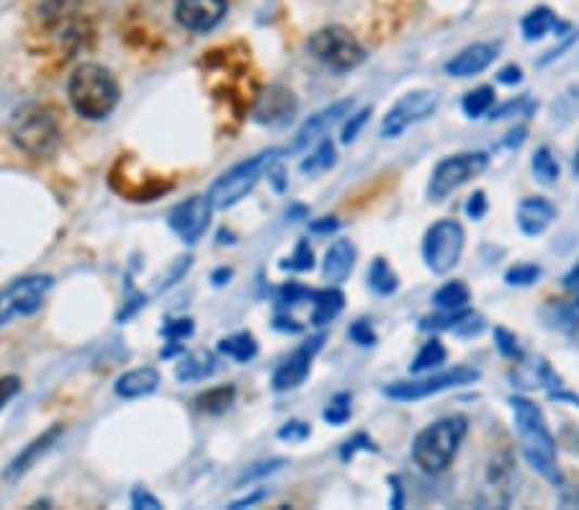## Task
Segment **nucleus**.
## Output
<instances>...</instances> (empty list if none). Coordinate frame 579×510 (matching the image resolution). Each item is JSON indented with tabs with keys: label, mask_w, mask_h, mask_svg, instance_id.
Instances as JSON below:
<instances>
[{
	"label": "nucleus",
	"mask_w": 579,
	"mask_h": 510,
	"mask_svg": "<svg viewBox=\"0 0 579 510\" xmlns=\"http://www.w3.org/2000/svg\"><path fill=\"white\" fill-rule=\"evenodd\" d=\"M510 408H513L515 431H518L528 464L551 485L562 487L564 474L559 470V461H556V441L551 436L541 408L530 403L528 397H510Z\"/></svg>",
	"instance_id": "1"
},
{
	"label": "nucleus",
	"mask_w": 579,
	"mask_h": 510,
	"mask_svg": "<svg viewBox=\"0 0 579 510\" xmlns=\"http://www.w3.org/2000/svg\"><path fill=\"white\" fill-rule=\"evenodd\" d=\"M67 95H70L73 109L82 119L101 122L114 112L121 91L112 71H106L103 65H95V62H88V65H80L78 71L70 75Z\"/></svg>",
	"instance_id": "2"
},
{
	"label": "nucleus",
	"mask_w": 579,
	"mask_h": 510,
	"mask_svg": "<svg viewBox=\"0 0 579 510\" xmlns=\"http://www.w3.org/2000/svg\"><path fill=\"white\" fill-rule=\"evenodd\" d=\"M468 420L464 416L440 418L423 429L412 441V461L425 474H440L456 459L461 441L466 438Z\"/></svg>",
	"instance_id": "3"
},
{
	"label": "nucleus",
	"mask_w": 579,
	"mask_h": 510,
	"mask_svg": "<svg viewBox=\"0 0 579 510\" xmlns=\"http://www.w3.org/2000/svg\"><path fill=\"white\" fill-rule=\"evenodd\" d=\"M60 122L47 106L29 103L11 122V140L29 157H50L60 148Z\"/></svg>",
	"instance_id": "4"
},
{
	"label": "nucleus",
	"mask_w": 579,
	"mask_h": 510,
	"mask_svg": "<svg viewBox=\"0 0 579 510\" xmlns=\"http://www.w3.org/2000/svg\"><path fill=\"white\" fill-rule=\"evenodd\" d=\"M281 155H284V150H266V153L247 157V161L237 163L227 174L219 176L209 189V196H206L211 209H230V206L243 202L255 189V183L260 181V176L266 174L268 165L281 161Z\"/></svg>",
	"instance_id": "5"
},
{
	"label": "nucleus",
	"mask_w": 579,
	"mask_h": 510,
	"mask_svg": "<svg viewBox=\"0 0 579 510\" xmlns=\"http://www.w3.org/2000/svg\"><path fill=\"white\" fill-rule=\"evenodd\" d=\"M37 18L39 29L65 52H75L88 37L80 0H41Z\"/></svg>",
	"instance_id": "6"
},
{
	"label": "nucleus",
	"mask_w": 579,
	"mask_h": 510,
	"mask_svg": "<svg viewBox=\"0 0 579 510\" xmlns=\"http://www.w3.org/2000/svg\"><path fill=\"white\" fill-rule=\"evenodd\" d=\"M309 54L333 73H350L366 60V50L346 26H325L309 37Z\"/></svg>",
	"instance_id": "7"
},
{
	"label": "nucleus",
	"mask_w": 579,
	"mask_h": 510,
	"mask_svg": "<svg viewBox=\"0 0 579 510\" xmlns=\"http://www.w3.org/2000/svg\"><path fill=\"white\" fill-rule=\"evenodd\" d=\"M466 232L456 219H440L425 232L423 240V260L433 273L443 276L459 266L461 255H464Z\"/></svg>",
	"instance_id": "8"
},
{
	"label": "nucleus",
	"mask_w": 579,
	"mask_h": 510,
	"mask_svg": "<svg viewBox=\"0 0 579 510\" xmlns=\"http://www.w3.org/2000/svg\"><path fill=\"white\" fill-rule=\"evenodd\" d=\"M479 379V371L472 367H453L448 371H438V374L423 377V379H407V382L386 384L384 395L397 399V403H415V399H425L440 392L464 387V384H474Z\"/></svg>",
	"instance_id": "9"
},
{
	"label": "nucleus",
	"mask_w": 579,
	"mask_h": 510,
	"mask_svg": "<svg viewBox=\"0 0 579 510\" xmlns=\"http://www.w3.org/2000/svg\"><path fill=\"white\" fill-rule=\"evenodd\" d=\"M487 165H489L487 153H461L446 157V161H440L436 165V170H433L427 194H430V199H436V202H440V199L459 191L461 186L472 181V178L485 174Z\"/></svg>",
	"instance_id": "10"
},
{
	"label": "nucleus",
	"mask_w": 579,
	"mask_h": 510,
	"mask_svg": "<svg viewBox=\"0 0 579 510\" xmlns=\"http://www.w3.org/2000/svg\"><path fill=\"white\" fill-rule=\"evenodd\" d=\"M440 95L436 91H412L404 93L395 106L389 109L382 122V137L384 140H395L402 132H407L415 124L430 119L438 112Z\"/></svg>",
	"instance_id": "11"
},
{
	"label": "nucleus",
	"mask_w": 579,
	"mask_h": 510,
	"mask_svg": "<svg viewBox=\"0 0 579 510\" xmlns=\"http://www.w3.org/2000/svg\"><path fill=\"white\" fill-rule=\"evenodd\" d=\"M52 289V276H26L0 292V326L37 313Z\"/></svg>",
	"instance_id": "12"
},
{
	"label": "nucleus",
	"mask_w": 579,
	"mask_h": 510,
	"mask_svg": "<svg viewBox=\"0 0 579 510\" xmlns=\"http://www.w3.org/2000/svg\"><path fill=\"white\" fill-rule=\"evenodd\" d=\"M353 112V99H343V101H335L330 103L327 109H322V112H317L314 116H309V119L301 124L299 132L294 135V142H292V153H299V150H307L309 144L320 142L322 137H325L330 129L335 127V124H340L343 119H348V114Z\"/></svg>",
	"instance_id": "13"
},
{
	"label": "nucleus",
	"mask_w": 579,
	"mask_h": 510,
	"mask_svg": "<svg viewBox=\"0 0 579 510\" xmlns=\"http://www.w3.org/2000/svg\"><path fill=\"white\" fill-rule=\"evenodd\" d=\"M209 217H211L209 199L191 196L170 212L168 225L176 235H181L185 240V243H196V240L206 232V227H209Z\"/></svg>",
	"instance_id": "14"
},
{
	"label": "nucleus",
	"mask_w": 579,
	"mask_h": 510,
	"mask_svg": "<svg viewBox=\"0 0 579 510\" xmlns=\"http://www.w3.org/2000/svg\"><path fill=\"white\" fill-rule=\"evenodd\" d=\"M224 16L227 0H178L176 3V21L193 34L217 29Z\"/></svg>",
	"instance_id": "15"
},
{
	"label": "nucleus",
	"mask_w": 579,
	"mask_h": 510,
	"mask_svg": "<svg viewBox=\"0 0 579 510\" xmlns=\"http://www.w3.org/2000/svg\"><path fill=\"white\" fill-rule=\"evenodd\" d=\"M322 343H325V335H314V337H309L305 346L296 348L294 354L273 371V390L288 392V390L299 387V384L307 379L309 369H312V361H314L317 350L322 348Z\"/></svg>",
	"instance_id": "16"
},
{
	"label": "nucleus",
	"mask_w": 579,
	"mask_h": 510,
	"mask_svg": "<svg viewBox=\"0 0 579 510\" xmlns=\"http://www.w3.org/2000/svg\"><path fill=\"white\" fill-rule=\"evenodd\" d=\"M296 109H299V103H296L294 93L288 88L271 86L255 101L253 119L258 124H268V127H284V124L294 119Z\"/></svg>",
	"instance_id": "17"
},
{
	"label": "nucleus",
	"mask_w": 579,
	"mask_h": 510,
	"mask_svg": "<svg viewBox=\"0 0 579 510\" xmlns=\"http://www.w3.org/2000/svg\"><path fill=\"white\" fill-rule=\"evenodd\" d=\"M500 44H492V41H477V44L466 47L459 54H453L451 60L446 62V75L451 78H472V75L485 73L494 60H498Z\"/></svg>",
	"instance_id": "18"
},
{
	"label": "nucleus",
	"mask_w": 579,
	"mask_h": 510,
	"mask_svg": "<svg viewBox=\"0 0 579 510\" xmlns=\"http://www.w3.org/2000/svg\"><path fill=\"white\" fill-rule=\"evenodd\" d=\"M513 500V461L505 459H494L489 464L487 482L481 487L479 495V506L485 508H505Z\"/></svg>",
	"instance_id": "19"
},
{
	"label": "nucleus",
	"mask_w": 579,
	"mask_h": 510,
	"mask_svg": "<svg viewBox=\"0 0 579 510\" xmlns=\"http://www.w3.org/2000/svg\"><path fill=\"white\" fill-rule=\"evenodd\" d=\"M515 219H518L523 235H528V238L543 235V232L551 227V222L556 219V206L543 196H528L518 204Z\"/></svg>",
	"instance_id": "20"
},
{
	"label": "nucleus",
	"mask_w": 579,
	"mask_h": 510,
	"mask_svg": "<svg viewBox=\"0 0 579 510\" xmlns=\"http://www.w3.org/2000/svg\"><path fill=\"white\" fill-rule=\"evenodd\" d=\"M60 436H62V425H52L50 431H44V433H41V436L34 438L31 444H29V446H24V451H21L18 457L11 461L9 470H5V477H9V480H16V477H21V474L29 472L31 467L37 464V461H39L41 457H44V454L50 451L54 444H57V438H60Z\"/></svg>",
	"instance_id": "21"
},
{
	"label": "nucleus",
	"mask_w": 579,
	"mask_h": 510,
	"mask_svg": "<svg viewBox=\"0 0 579 510\" xmlns=\"http://www.w3.org/2000/svg\"><path fill=\"white\" fill-rule=\"evenodd\" d=\"M356 266V245L350 240H335L330 245L325 255V264H322V273L330 284H343L348 279L350 271Z\"/></svg>",
	"instance_id": "22"
},
{
	"label": "nucleus",
	"mask_w": 579,
	"mask_h": 510,
	"mask_svg": "<svg viewBox=\"0 0 579 510\" xmlns=\"http://www.w3.org/2000/svg\"><path fill=\"white\" fill-rule=\"evenodd\" d=\"M160 384V374L155 369L144 367V369H132L127 374L116 379V395L124 399H137L144 395H153Z\"/></svg>",
	"instance_id": "23"
},
{
	"label": "nucleus",
	"mask_w": 579,
	"mask_h": 510,
	"mask_svg": "<svg viewBox=\"0 0 579 510\" xmlns=\"http://www.w3.org/2000/svg\"><path fill=\"white\" fill-rule=\"evenodd\" d=\"M520 31L526 41H539L551 31H569V24H562L549 5H539V9L526 13V18L520 21Z\"/></svg>",
	"instance_id": "24"
},
{
	"label": "nucleus",
	"mask_w": 579,
	"mask_h": 510,
	"mask_svg": "<svg viewBox=\"0 0 579 510\" xmlns=\"http://www.w3.org/2000/svg\"><path fill=\"white\" fill-rule=\"evenodd\" d=\"M312 326L322 328L327 326V322H333L337 315L343 313V307H346V296H343L340 289L330 286V289H320V292H312Z\"/></svg>",
	"instance_id": "25"
},
{
	"label": "nucleus",
	"mask_w": 579,
	"mask_h": 510,
	"mask_svg": "<svg viewBox=\"0 0 579 510\" xmlns=\"http://www.w3.org/2000/svg\"><path fill=\"white\" fill-rule=\"evenodd\" d=\"M543 320L562 333H575L579 328V299H554L543 309Z\"/></svg>",
	"instance_id": "26"
},
{
	"label": "nucleus",
	"mask_w": 579,
	"mask_h": 510,
	"mask_svg": "<svg viewBox=\"0 0 579 510\" xmlns=\"http://www.w3.org/2000/svg\"><path fill=\"white\" fill-rule=\"evenodd\" d=\"M217 371V358L209 350H196L189 354L181 364L176 367L178 382H202V379L211 377Z\"/></svg>",
	"instance_id": "27"
},
{
	"label": "nucleus",
	"mask_w": 579,
	"mask_h": 510,
	"mask_svg": "<svg viewBox=\"0 0 579 510\" xmlns=\"http://www.w3.org/2000/svg\"><path fill=\"white\" fill-rule=\"evenodd\" d=\"M219 354L237 364H247L258 356V341L253 333H234L219 341Z\"/></svg>",
	"instance_id": "28"
},
{
	"label": "nucleus",
	"mask_w": 579,
	"mask_h": 510,
	"mask_svg": "<svg viewBox=\"0 0 579 510\" xmlns=\"http://www.w3.org/2000/svg\"><path fill=\"white\" fill-rule=\"evenodd\" d=\"M335 144L333 140H327V137H322L320 142H317V148L309 153L307 161H301V174L305 176H320L325 174L335 165Z\"/></svg>",
	"instance_id": "29"
},
{
	"label": "nucleus",
	"mask_w": 579,
	"mask_h": 510,
	"mask_svg": "<svg viewBox=\"0 0 579 510\" xmlns=\"http://www.w3.org/2000/svg\"><path fill=\"white\" fill-rule=\"evenodd\" d=\"M369 286H371V292H376L378 296H389L399 289V279H397L395 268L386 264L384 258H374V264H371Z\"/></svg>",
	"instance_id": "30"
},
{
	"label": "nucleus",
	"mask_w": 579,
	"mask_h": 510,
	"mask_svg": "<svg viewBox=\"0 0 579 510\" xmlns=\"http://www.w3.org/2000/svg\"><path fill=\"white\" fill-rule=\"evenodd\" d=\"M446 358H448V350L443 343H440L438 337H430V341L420 348L415 361L410 364V374H425V371L438 369L440 364H446Z\"/></svg>",
	"instance_id": "31"
},
{
	"label": "nucleus",
	"mask_w": 579,
	"mask_h": 510,
	"mask_svg": "<svg viewBox=\"0 0 579 510\" xmlns=\"http://www.w3.org/2000/svg\"><path fill=\"white\" fill-rule=\"evenodd\" d=\"M468 299H472V292H468L464 281H448L433 294V305L438 309H464Z\"/></svg>",
	"instance_id": "32"
},
{
	"label": "nucleus",
	"mask_w": 579,
	"mask_h": 510,
	"mask_svg": "<svg viewBox=\"0 0 579 510\" xmlns=\"http://www.w3.org/2000/svg\"><path fill=\"white\" fill-rule=\"evenodd\" d=\"M494 99H498V93H494L492 86H479L464 95L461 109H464V114L468 116V119H479V116L492 112Z\"/></svg>",
	"instance_id": "33"
},
{
	"label": "nucleus",
	"mask_w": 579,
	"mask_h": 510,
	"mask_svg": "<svg viewBox=\"0 0 579 510\" xmlns=\"http://www.w3.org/2000/svg\"><path fill=\"white\" fill-rule=\"evenodd\" d=\"M530 168H533V176L539 178L541 183L551 186L559 181V163H556V157L549 148L536 150L533 161H530Z\"/></svg>",
	"instance_id": "34"
},
{
	"label": "nucleus",
	"mask_w": 579,
	"mask_h": 510,
	"mask_svg": "<svg viewBox=\"0 0 579 510\" xmlns=\"http://www.w3.org/2000/svg\"><path fill=\"white\" fill-rule=\"evenodd\" d=\"M353 397L348 395V392H337V395L330 399L327 408L322 410V418H325V423L330 425H346L350 416H353Z\"/></svg>",
	"instance_id": "35"
},
{
	"label": "nucleus",
	"mask_w": 579,
	"mask_h": 510,
	"mask_svg": "<svg viewBox=\"0 0 579 510\" xmlns=\"http://www.w3.org/2000/svg\"><path fill=\"white\" fill-rule=\"evenodd\" d=\"M232 399H234V387H217L198 397L196 405H198V410L214 412V416H217V412H224L227 408H230Z\"/></svg>",
	"instance_id": "36"
},
{
	"label": "nucleus",
	"mask_w": 579,
	"mask_h": 510,
	"mask_svg": "<svg viewBox=\"0 0 579 510\" xmlns=\"http://www.w3.org/2000/svg\"><path fill=\"white\" fill-rule=\"evenodd\" d=\"M551 112H554V119L559 122H569L571 116L579 114V80L571 82L567 91L554 101V109H551Z\"/></svg>",
	"instance_id": "37"
},
{
	"label": "nucleus",
	"mask_w": 579,
	"mask_h": 510,
	"mask_svg": "<svg viewBox=\"0 0 579 510\" xmlns=\"http://www.w3.org/2000/svg\"><path fill=\"white\" fill-rule=\"evenodd\" d=\"M281 268H284V271H299V273L312 271L314 253H312V247H309L307 240H299V243H296V251L288 255L284 264H281Z\"/></svg>",
	"instance_id": "38"
},
{
	"label": "nucleus",
	"mask_w": 579,
	"mask_h": 510,
	"mask_svg": "<svg viewBox=\"0 0 579 510\" xmlns=\"http://www.w3.org/2000/svg\"><path fill=\"white\" fill-rule=\"evenodd\" d=\"M541 266L536 264H515L513 268H507L505 281L510 286H530L541 279Z\"/></svg>",
	"instance_id": "39"
},
{
	"label": "nucleus",
	"mask_w": 579,
	"mask_h": 510,
	"mask_svg": "<svg viewBox=\"0 0 579 510\" xmlns=\"http://www.w3.org/2000/svg\"><path fill=\"white\" fill-rule=\"evenodd\" d=\"M494 346L510 361H523V350L518 346V337H515L510 330L505 328H494Z\"/></svg>",
	"instance_id": "40"
},
{
	"label": "nucleus",
	"mask_w": 579,
	"mask_h": 510,
	"mask_svg": "<svg viewBox=\"0 0 579 510\" xmlns=\"http://www.w3.org/2000/svg\"><path fill=\"white\" fill-rule=\"evenodd\" d=\"M193 333V320L189 317H181V320H168L163 326V335L168 343H181Z\"/></svg>",
	"instance_id": "41"
},
{
	"label": "nucleus",
	"mask_w": 579,
	"mask_h": 510,
	"mask_svg": "<svg viewBox=\"0 0 579 510\" xmlns=\"http://www.w3.org/2000/svg\"><path fill=\"white\" fill-rule=\"evenodd\" d=\"M358 451H376V446H374V441H371L366 433H356L353 438H348L346 444L340 446V459L343 461H350L356 457Z\"/></svg>",
	"instance_id": "42"
},
{
	"label": "nucleus",
	"mask_w": 579,
	"mask_h": 510,
	"mask_svg": "<svg viewBox=\"0 0 579 510\" xmlns=\"http://www.w3.org/2000/svg\"><path fill=\"white\" fill-rule=\"evenodd\" d=\"M348 337L363 348L376 346V333H374V328H371L369 320H356L353 326L348 328Z\"/></svg>",
	"instance_id": "43"
},
{
	"label": "nucleus",
	"mask_w": 579,
	"mask_h": 510,
	"mask_svg": "<svg viewBox=\"0 0 579 510\" xmlns=\"http://www.w3.org/2000/svg\"><path fill=\"white\" fill-rule=\"evenodd\" d=\"M281 467H286V459H268V461H260V464H253L250 470H245L243 477H240L237 485H245V482H253L258 477H266V474H273L279 472Z\"/></svg>",
	"instance_id": "44"
},
{
	"label": "nucleus",
	"mask_w": 579,
	"mask_h": 510,
	"mask_svg": "<svg viewBox=\"0 0 579 510\" xmlns=\"http://www.w3.org/2000/svg\"><path fill=\"white\" fill-rule=\"evenodd\" d=\"M309 433H312V429H309L307 423H301V420H288V423L279 429V438L288 441V444H301V441L309 438Z\"/></svg>",
	"instance_id": "45"
},
{
	"label": "nucleus",
	"mask_w": 579,
	"mask_h": 510,
	"mask_svg": "<svg viewBox=\"0 0 579 510\" xmlns=\"http://www.w3.org/2000/svg\"><path fill=\"white\" fill-rule=\"evenodd\" d=\"M369 116H371V106L361 109V112H356V114H348V122H346V127H343V137H340V140L346 142V144L353 142L356 137H358V132H361V129H363V124L369 122Z\"/></svg>",
	"instance_id": "46"
},
{
	"label": "nucleus",
	"mask_w": 579,
	"mask_h": 510,
	"mask_svg": "<svg viewBox=\"0 0 579 510\" xmlns=\"http://www.w3.org/2000/svg\"><path fill=\"white\" fill-rule=\"evenodd\" d=\"M305 299H312V289L294 284V281H288V284L279 292L281 305H299V302H305Z\"/></svg>",
	"instance_id": "47"
},
{
	"label": "nucleus",
	"mask_w": 579,
	"mask_h": 510,
	"mask_svg": "<svg viewBox=\"0 0 579 510\" xmlns=\"http://www.w3.org/2000/svg\"><path fill=\"white\" fill-rule=\"evenodd\" d=\"M481 330H485V320H481V315H474L472 309H468V313L461 317L459 326L453 328V333L468 337V335H479Z\"/></svg>",
	"instance_id": "48"
},
{
	"label": "nucleus",
	"mask_w": 579,
	"mask_h": 510,
	"mask_svg": "<svg viewBox=\"0 0 579 510\" xmlns=\"http://www.w3.org/2000/svg\"><path fill=\"white\" fill-rule=\"evenodd\" d=\"M530 109H533V103H530L526 95H520L518 101H507V103H502L500 109H494L492 112V119H507V116H513V114H523V112H530Z\"/></svg>",
	"instance_id": "49"
},
{
	"label": "nucleus",
	"mask_w": 579,
	"mask_h": 510,
	"mask_svg": "<svg viewBox=\"0 0 579 510\" xmlns=\"http://www.w3.org/2000/svg\"><path fill=\"white\" fill-rule=\"evenodd\" d=\"M487 209H489V204H487L485 191H474L466 202V217L474 219V222H479V219H485Z\"/></svg>",
	"instance_id": "50"
},
{
	"label": "nucleus",
	"mask_w": 579,
	"mask_h": 510,
	"mask_svg": "<svg viewBox=\"0 0 579 510\" xmlns=\"http://www.w3.org/2000/svg\"><path fill=\"white\" fill-rule=\"evenodd\" d=\"M132 508H137V510H144V508H147V510H160L163 502L157 500L150 490H144V487H134V490H132Z\"/></svg>",
	"instance_id": "51"
},
{
	"label": "nucleus",
	"mask_w": 579,
	"mask_h": 510,
	"mask_svg": "<svg viewBox=\"0 0 579 510\" xmlns=\"http://www.w3.org/2000/svg\"><path fill=\"white\" fill-rule=\"evenodd\" d=\"M18 390H21L18 377H0V410H3L5 405L18 395Z\"/></svg>",
	"instance_id": "52"
},
{
	"label": "nucleus",
	"mask_w": 579,
	"mask_h": 510,
	"mask_svg": "<svg viewBox=\"0 0 579 510\" xmlns=\"http://www.w3.org/2000/svg\"><path fill=\"white\" fill-rule=\"evenodd\" d=\"M309 230H312L314 235H330V232L340 230V222H337L335 217H320L309 225Z\"/></svg>",
	"instance_id": "53"
},
{
	"label": "nucleus",
	"mask_w": 579,
	"mask_h": 510,
	"mask_svg": "<svg viewBox=\"0 0 579 510\" xmlns=\"http://www.w3.org/2000/svg\"><path fill=\"white\" fill-rule=\"evenodd\" d=\"M520 80H523V71L518 65H507L498 73V82H502V86H518Z\"/></svg>",
	"instance_id": "54"
},
{
	"label": "nucleus",
	"mask_w": 579,
	"mask_h": 510,
	"mask_svg": "<svg viewBox=\"0 0 579 510\" xmlns=\"http://www.w3.org/2000/svg\"><path fill=\"white\" fill-rule=\"evenodd\" d=\"M268 495V490H263V487H260V490H255L253 495H245V498H240V500H234L230 502V510H243V508H250L255 506V502H260Z\"/></svg>",
	"instance_id": "55"
},
{
	"label": "nucleus",
	"mask_w": 579,
	"mask_h": 510,
	"mask_svg": "<svg viewBox=\"0 0 579 510\" xmlns=\"http://www.w3.org/2000/svg\"><path fill=\"white\" fill-rule=\"evenodd\" d=\"M562 284H564V289H569V292H579V264L571 268L567 276H564Z\"/></svg>",
	"instance_id": "56"
},
{
	"label": "nucleus",
	"mask_w": 579,
	"mask_h": 510,
	"mask_svg": "<svg viewBox=\"0 0 579 510\" xmlns=\"http://www.w3.org/2000/svg\"><path fill=\"white\" fill-rule=\"evenodd\" d=\"M230 279H232V271H230V268H217V271L211 273L214 286H224Z\"/></svg>",
	"instance_id": "57"
},
{
	"label": "nucleus",
	"mask_w": 579,
	"mask_h": 510,
	"mask_svg": "<svg viewBox=\"0 0 579 510\" xmlns=\"http://www.w3.org/2000/svg\"><path fill=\"white\" fill-rule=\"evenodd\" d=\"M389 485L395 487V500H391V508H402V485H399V477H389Z\"/></svg>",
	"instance_id": "58"
},
{
	"label": "nucleus",
	"mask_w": 579,
	"mask_h": 510,
	"mask_svg": "<svg viewBox=\"0 0 579 510\" xmlns=\"http://www.w3.org/2000/svg\"><path fill=\"white\" fill-rule=\"evenodd\" d=\"M575 170L579 174V148H577V155H575Z\"/></svg>",
	"instance_id": "59"
}]
</instances>
